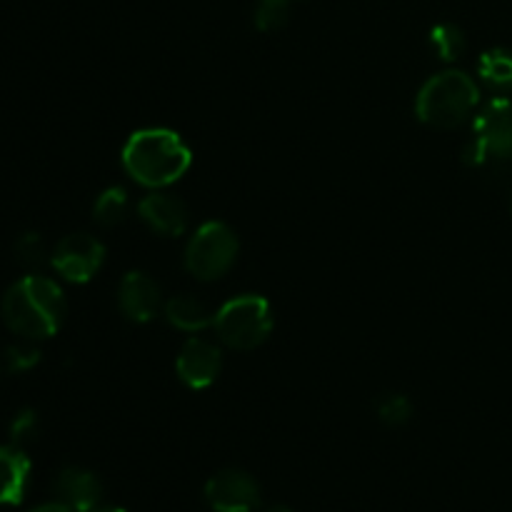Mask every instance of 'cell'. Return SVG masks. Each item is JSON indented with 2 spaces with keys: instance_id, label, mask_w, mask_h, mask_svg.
Masks as SVG:
<instances>
[{
  "instance_id": "obj_1",
  "label": "cell",
  "mask_w": 512,
  "mask_h": 512,
  "mask_svg": "<svg viewBox=\"0 0 512 512\" xmlns=\"http://www.w3.org/2000/svg\"><path fill=\"white\" fill-rule=\"evenodd\" d=\"M193 155L185 140L168 128H143L123 145V168L135 183L163 190L188 173Z\"/></svg>"
},
{
  "instance_id": "obj_2",
  "label": "cell",
  "mask_w": 512,
  "mask_h": 512,
  "mask_svg": "<svg viewBox=\"0 0 512 512\" xmlns=\"http://www.w3.org/2000/svg\"><path fill=\"white\" fill-rule=\"evenodd\" d=\"M68 303L55 280L43 275H25L3 298V320L15 335L28 340L50 338L63 325Z\"/></svg>"
},
{
  "instance_id": "obj_3",
  "label": "cell",
  "mask_w": 512,
  "mask_h": 512,
  "mask_svg": "<svg viewBox=\"0 0 512 512\" xmlns=\"http://www.w3.org/2000/svg\"><path fill=\"white\" fill-rule=\"evenodd\" d=\"M478 103V83L463 70H445L425 80L415 98V115L430 128L453 130L473 115Z\"/></svg>"
},
{
  "instance_id": "obj_4",
  "label": "cell",
  "mask_w": 512,
  "mask_h": 512,
  "mask_svg": "<svg viewBox=\"0 0 512 512\" xmlns=\"http://www.w3.org/2000/svg\"><path fill=\"white\" fill-rule=\"evenodd\" d=\"M213 328L218 333L220 343L228 345L230 350H248L260 348L268 340L273 330V313L270 303L263 295H238L220 305L215 313Z\"/></svg>"
},
{
  "instance_id": "obj_5",
  "label": "cell",
  "mask_w": 512,
  "mask_h": 512,
  "mask_svg": "<svg viewBox=\"0 0 512 512\" xmlns=\"http://www.w3.org/2000/svg\"><path fill=\"white\" fill-rule=\"evenodd\" d=\"M238 235L220 220H208L200 225L185 248V268L193 278L210 283L228 273L238 260Z\"/></svg>"
},
{
  "instance_id": "obj_6",
  "label": "cell",
  "mask_w": 512,
  "mask_h": 512,
  "mask_svg": "<svg viewBox=\"0 0 512 512\" xmlns=\"http://www.w3.org/2000/svg\"><path fill=\"white\" fill-rule=\"evenodd\" d=\"M490 160H512V98H493L473 123L465 163L485 165Z\"/></svg>"
},
{
  "instance_id": "obj_7",
  "label": "cell",
  "mask_w": 512,
  "mask_h": 512,
  "mask_svg": "<svg viewBox=\"0 0 512 512\" xmlns=\"http://www.w3.org/2000/svg\"><path fill=\"white\" fill-rule=\"evenodd\" d=\"M105 263V245L88 233L65 235L50 255V265L68 283H88Z\"/></svg>"
},
{
  "instance_id": "obj_8",
  "label": "cell",
  "mask_w": 512,
  "mask_h": 512,
  "mask_svg": "<svg viewBox=\"0 0 512 512\" xmlns=\"http://www.w3.org/2000/svg\"><path fill=\"white\" fill-rule=\"evenodd\" d=\"M205 500L215 512H253L260 505V488L245 470L225 468L205 483Z\"/></svg>"
},
{
  "instance_id": "obj_9",
  "label": "cell",
  "mask_w": 512,
  "mask_h": 512,
  "mask_svg": "<svg viewBox=\"0 0 512 512\" xmlns=\"http://www.w3.org/2000/svg\"><path fill=\"white\" fill-rule=\"evenodd\" d=\"M220 368H223L220 348L198 335L180 348L178 360H175V373H178L180 383L190 390L210 388L218 380Z\"/></svg>"
},
{
  "instance_id": "obj_10",
  "label": "cell",
  "mask_w": 512,
  "mask_h": 512,
  "mask_svg": "<svg viewBox=\"0 0 512 512\" xmlns=\"http://www.w3.org/2000/svg\"><path fill=\"white\" fill-rule=\"evenodd\" d=\"M118 303L128 320H133V323H150L160 313V308H163V295H160V285L148 273L130 270L120 280Z\"/></svg>"
},
{
  "instance_id": "obj_11",
  "label": "cell",
  "mask_w": 512,
  "mask_h": 512,
  "mask_svg": "<svg viewBox=\"0 0 512 512\" xmlns=\"http://www.w3.org/2000/svg\"><path fill=\"white\" fill-rule=\"evenodd\" d=\"M138 213L153 233L165 235V238H178V235L188 230L190 223V213L183 200L173 198L168 193H160V190L140 200Z\"/></svg>"
},
{
  "instance_id": "obj_12",
  "label": "cell",
  "mask_w": 512,
  "mask_h": 512,
  "mask_svg": "<svg viewBox=\"0 0 512 512\" xmlns=\"http://www.w3.org/2000/svg\"><path fill=\"white\" fill-rule=\"evenodd\" d=\"M55 493H58L60 503L68 505L73 512H90L98 508L100 488L98 475L83 468H63L55 480Z\"/></svg>"
},
{
  "instance_id": "obj_13",
  "label": "cell",
  "mask_w": 512,
  "mask_h": 512,
  "mask_svg": "<svg viewBox=\"0 0 512 512\" xmlns=\"http://www.w3.org/2000/svg\"><path fill=\"white\" fill-rule=\"evenodd\" d=\"M30 480V458L18 445H0V505H20Z\"/></svg>"
},
{
  "instance_id": "obj_14",
  "label": "cell",
  "mask_w": 512,
  "mask_h": 512,
  "mask_svg": "<svg viewBox=\"0 0 512 512\" xmlns=\"http://www.w3.org/2000/svg\"><path fill=\"white\" fill-rule=\"evenodd\" d=\"M165 318L173 328L183 330V333H200L208 325H213L215 313H210L198 298L190 295H175L165 303Z\"/></svg>"
},
{
  "instance_id": "obj_15",
  "label": "cell",
  "mask_w": 512,
  "mask_h": 512,
  "mask_svg": "<svg viewBox=\"0 0 512 512\" xmlns=\"http://www.w3.org/2000/svg\"><path fill=\"white\" fill-rule=\"evenodd\" d=\"M478 75L498 93H512V50L493 48L480 55Z\"/></svg>"
},
{
  "instance_id": "obj_16",
  "label": "cell",
  "mask_w": 512,
  "mask_h": 512,
  "mask_svg": "<svg viewBox=\"0 0 512 512\" xmlns=\"http://www.w3.org/2000/svg\"><path fill=\"white\" fill-rule=\"evenodd\" d=\"M125 215H128V193L123 188L113 185L98 195L93 205L95 223L103 228H115L118 223H123Z\"/></svg>"
},
{
  "instance_id": "obj_17",
  "label": "cell",
  "mask_w": 512,
  "mask_h": 512,
  "mask_svg": "<svg viewBox=\"0 0 512 512\" xmlns=\"http://www.w3.org/2000/svg\"><path fill=\"white\" fill-rule=\"evenodd\" d=\"M430 45H433L435 55L445 63H453L465 53V35L458 25L453 23H438L430 30Z\"/></svg>"
},
{
  "instance_id": "obj_18",
  "label": "cell",
  "mask_w": 512,
  "mask_h": 512,
  "mask_svg": "<svg viewBox=\"0 0 512 512\" xmlns=\"http://www.w3.org/2000/svg\"><path fill=\"white\" fill-rule=\"evenodd\" d=\"M253 20L260 33H278L290 20V0H258Z\"/></svg>"
},
{
  "instance_id": "obj_19",
  "label": "cell",
  "mask_w": 512,
  "mask_h": 512,
  "mask_svg": "<svg viewBox=\"0 0 512 512\" xmlns=\"http://www.w3.org/2000/svg\"><path fill=\"white\" fill-rule=\"evenodd\" d=\"M375 410H378V418L385 425L400 428V425H405L413 418V400L403 393H385L375 403Z\"/></svg>"
},
{
  "instance_id": "obj_20",
  "label": "cell",
  "mask_w": 512,
  "mask_h": 512,
  "mask_svg": "<svg viewBox=\"0 0 512 512\" xmlns=\"http://www.w3.org/2000/svg\"><path fill=\"white\" fill-rule=\"evenodd\" d=\"M15 258L25 268H38L45 263V243L38 233H25L15 243Z\"/></svg>"
},
{
  "instance_id": "obj_21",
  "label": "cell",
  "mask_w": 512,
  "mask_h": 512,
  "mask_svg": "<svg viewBox=\"0 0 512 512\" xmlns=\"http://www.w3.org/2000/svg\"><path fill=\"white\" fill-rule=\"evenodd\" d=\"M35 435H38V415L33 410H20L10 423V440L20 448L23 443H30Z\"/></svg>"
},
{
  "instance_id": "obj_22",
  "label": "cell",
  "mask_w": 512,
  "mask_h": 512,
  "mask_svg": "<svg viewBox=\"0 0 512 512\" xmlns=\"http://www.w3.org/2000/svg\"><path fill=\"white\" fill-rule=\"evenodd\" d=\"M40 360V350L33 345H13V348L5 350V365L13 373H23L30 370Z\"/></svg>"
},
{
  "instance_id": "obj_23",
  "label": "cell",
  "mask_w": 512,
  "mask_h": 512,
  "mask_svg": "<svg viewBox=\"0 0 512 512\" xmlns=\"http://www.w3.org/2000/svg\"><path fill=\"white\" fill-rule=\"evenodd\" d=\"M30 512H73L68 508V505H63L58 500V503H48V505H40V508H35V510H30Z\"/></svg>"
},
{
  "instance_id": "obj_24",
  "label": "cell",
  "mask_w": 512,
  "mask_h": 512,
  "mask_svg": "<svg viewBox=\"0 0 512 512\" xmlns=\"http://www.w3.org/2000/svg\"><path fill=\"white\" fill-rule=\"evenodd\" d=\"M265 512H293L290 508H285V505H273V508L270 510H265Z\"/></svg>"
},
{
  "instance_id": "obj_25",
  "label": "cell",
  "mask_w": 512,
  "mask_h": 512,
  "mask_svg": "<svg viewBox=\"0 0 512 512\" xmlns=\"http://www.w3.org/2000/svg\"><path fill=\"white\" fill-rule=\"evenodd\" d=\"M90 512H125V510H120V508H95Z\"/></svg>"
}]
</instances>
